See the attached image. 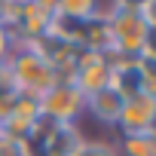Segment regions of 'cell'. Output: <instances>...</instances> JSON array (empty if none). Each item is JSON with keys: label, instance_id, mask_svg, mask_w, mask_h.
<instances>
[{"label": "cell", "instance_id": "12", "mask_svg": "<svg viewBox=\"0 0 156 156\" xmlns=\"http://www.w3.org/2000/svg\"><path fill=\"white\" fill-rule=\"evenodd\" d=\"M147 55H156V31H147V43H144Z\"/></svg>", "mask_w": 156, "mask_h": 156}, {"label": "cell", "instance_id": "10", "mask_svg": "<svg viewBox=\"0 0 156 156\" xmlns=\"http://www.w3.org/2000/svg\"><path fill=\"white\" fill-rule=\"evenodd\" d=\"M138 16L147 25V31H156V0H138Z\"/></svg>", "mask_w": 156, "mask_h": 156}, {"label": "cell", "instance_id": "1", "mask_svg": "<svg viewBox=\"0 0 156 156\" xmlns=\"http://www.w3.org/2000/svg\"><path fill=\"white\" fill-rule=\"evenodd\" d=\"M6 67H9V76H12V89H16V95L40 98L49 86L58 83L52 61L43 58L40 52L28 49L25 43L12 46V52H9V58H6Z\"/></svg>", "mask_w": 156, "mask_h": 156}, {"label": "cell", "instance_id": "13", "mask_svg": "<svg viewBox=\"0 0 156 156\" xmlns=\"http://www.w3.org/2000/svg\"><path fill=\"white\" fill-rule=\"evenodd\" d=\"M34 3H37V6H40V9H46V12H49V16H52V12H55V9H58V0H34Z\"/></svg>", "mask_w": 156, "mask_h": 156}, {"label": "cell", "instance_id": "5", "mask_svg": "<svg viewBox=\"0 0 156 156\" xmlns=\"http://www.w3.org/2000/svg\"><path fill=\"white\" fill-rule=\"evenodd\" d=\"M116 126H119L122 138L126 135H147V132H153L156 129V98L147 95V92L126 98Z\"/></svg>", "mask_w": 156, "mask_h": 156}, {"label": "cell", "instance_id": "4", "mask_svg": "<svg viewBox=\"0 0 156 156\" xmlns=\"http://www.w3.org/2000/svg\"><path fill=\"white\" fill-rule=\"evenodd\" d=\"M107 80H110V61H107V55L89 52V49H80V52H76V67H73L70 83L80 89L86 98L95 95L98 89H104Z\"/></svg>", "mask_w": 156, "mask_h": 156}, {"label": "cell", "instance_id": "2", "mask_svg": "<svg viewBox=\"0 0 156 156\" xmlns=\"http://www.w3.org/2000/svg\"><path fill=\"white\" fill-rule=\"evenodd\" d=\"M107 34H110V52L107 58H138L147 43V25L141 22L138 9L129 3H116L107 16Z\"/></svg>", "mask_w": 156, "mask_h": 156}, {"label": "cell", "instance_id": "3", "mask_svg": "<svg viewBox=\"0 0 156 156\" xmlns=\"http://www.w3.org/2000/svg\"><path fill=\"white\" fill-rule=\"evenodd\" d=\"M37 110H40V116H46L58 126H73L80 119V113L86 110V95L70 80H58L37 98Z\"/></svg>", "mask_w": 156, "mask_h": 156}, {"label": "cell", "instance_id": "6", "mask_svg": "<svg viewBox=\"0 0 156 156\" xmlns=\"http://www.w3.org/2000/svg\"><path fill=\"white\" fill-rule=\"evenodd\" d=\"M122 101H126V98H122L116 89L104 86V89H98L95 95L86 98V110H89L98 122H104V126H116L119 110H122Z\"/></svg>", "mask_w": 156, "mask_h": 156}, {"label": "cell", "instance_id": "11", "mask_svg": "<svg viewBox=\"0 0 156 156\" xmlns=\"http://www.w3.org/2000/svg\"><path fill=\"white\" fill-rule=\"evenodd\" d=\"M12 46H16V43H12V37L3 31V25H0V61H6V58H9Z\"/></svg>", "mask_w": 156, "mask_h": 156}, {"label": "cell", "instance_id": "7", "mask_svg": "<svg viewBox=\"0 0 156 156\" xmlns=\"http://www.w3.org/2000/svg\"><path fill=\"white\" fill-rule=\"evenodd\" d=\"M119 153L122 156H156V129L147 135H126Z\"/></svg>", "mask_w": 156, "mask_h": 156}, {"label": "cell", "instance_id": "8", "mask_svg": "<svg viewBox=\"0 0 156 156\" xmlns=\"http://www.w3.org/2000/svg\"><path fill=\"white\" fill-rule=\"evenodd\" d=\"M101 9V0H58V9L61 16H73V19H92Z\"/></svg>", "mask_w": 156, "mask_h": 156}, {"label": "cell", "instance_id": "9", "mask_svg": "<svg viewBox=\"0 0 156 156\" xmlns=\"http://www.w3.org/2000/svg\"><path fill=\"white\" fill-rule=\"evenodd\" d=\"M70 156H119V150L113 144H107V141H89V138H83L80 147H76Z\"/></svg>", "mask_w": 156, "mask_h": 156}]
</instances>
